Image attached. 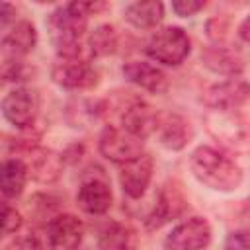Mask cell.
<instances>
[{
	"mask_svg": "<svg viewBox=\"0 0 250 250\" xmlns=\"http://www.w3.org/2000/svg\"><path fill=\"white\" fill-rule=\"evenodd\" d=\"M20 227H21L20 211L16 207L4 203V207H2V230H4V234H14L20 230Z\"/></svg>",
	"mask_w": 250,
	"mask_h": 250,
	"instance_id": "obj_24",
	"label": "cell"
},
{
	"mask_svg": "<svg viewBox=\"0 0 250 250\" xmlns=\"http://www.w3.org/2000/svg\"><path fill=\"white\" fill-rule=\"evenodd\" d=\"M203 8H205V2H199V0H174L172 2V10L182 18L193 16Z\"/></svg>",
	"mask_w": 250,
	"mask_h": 250,
	"instance_id": "obj_26",
	"label": "cell"
},
{
	"mask_svg": "<svg viewBox=\"0 0 250 250\" xmlns=\"http://www.w3.org/2000/svg\"><path fill=\"white\" fill-rule=\"evenodd\" d=\"M92 10H96V4L68 2L59 6L47 18V29L61 59H86L82 57L80 39L88 27V16Z\"/></svg>",
	"mask_w": 250,
	"mask_h": 250,
	"instance_id": "obj_1",
	"label": "cell"
},
{
	"mask_svg": "<svg viewBox=\"0 0 250 250\" xmlns=\"http://www.w3.org/2000/svg\"><path fill=\"white\" fill-rule=\"evenodd\" d=\"M123 76L129 82H133V84H137L143 90H148L152 94H160L168 86L166 74L158 66L145 62V61H131V62L123 64Z\"/></svg>",
	"mask_w": 250,
	"mask_h": 250,
	"instance_id": "obj_17",
	"label": "cell"
},
{
	"mask_svg": "<svg viewBox=\"0 0 250 250\" xmlns=\"http://www.w3.org/2000/svg\"><path fill=\"white\" fill-rule=\"evenodd\" d=\"M35 43H37V31L33 23L27 20L16 21L12 29L6 31L2 37V62L21 61V57L33 51Z\"/></svg>",
	"mask_w": 250,
	"mask_h": 250,
	"instance_id": "obj_11",
	"label": "cell"
},
{
	"mask_svg": "<svg viewBox=\"0 0 250 250\" xmlns=\"http://www.w3.org/2000/svg\"><path fill=\"white\" fill-rule=\"evenodd\" d=\"M143 146L145 139L129 133L123 127L107 125L100 137V152L115 164H125L129 160L139 158L141 154H145Z\"/></svg>",
	"mask_w": 250,
	"mask_h": 250,
	"instance_id": "obj_4",
	"label": "cell"
},
{
	"mask_svg": "<svg viewBox=\"0 0 250 250\" xmlns=\"http://www.w3.org/2000/svg\"><path fill=\"white\" fill-rule=\"evenodd\" d=\"M193 176L211 189L232 191L242 182L240 166L211 146H197L189 156Z\"/></svg>",
	"mask_w": 250,
	"mask_h": 250,
	"instance_id": "obj_2",
	"label": "cell"
},
{
	"mask_svg": "<svg viewBox=\"0 0 250 250\" xmlns=\"http://www.w3.org/2000/svg\"><path fill=\"white\" fill-rule=\"evenodd\" d=\"M225 250H250V230H234L225 240Z\"/></svg>",
	"mask_w": 250,
	"mask_h": 250,
	"instance_id": "obj_25",
	"label": "cell"
},
{
	"mask_svg": "<svg viewBox=\"0 0 250 250\" xmlns=\"http://www.w3.org/2000/svg\"><path fill=\"white\" fill-rule=\"evenodd\" d=\"M186 209H188V199L182 188L176 182H166L156 195V203L150 215L146 217V225L148 229H158L174 219H180L186 213Z\"/></svg>",
	"mask_w": 250,
	"mask_h": 250,
	"instance_id": "obj_8",
	"label": "cell"
},
{
	"mask_svg": "<svg viewBox=\"0 0 250 250\" xmlns=\"http://www.w3.org/2000/svg\"><path fill=\"white\" fill-rule=\"evenodd\" d=\"M78 207L90 215H104L111 207V189L104 178H88L82 182L78 195Z\"/></svg>",
	"mask_w": 250,
	"mask_h": 250,
	"instance_id": "obj_16",
	"label": "cell"
},
{
	"mask_svg": "<svg viewBox=\"0 0 250 250\" xmlns=\"http://www.w3.org/2000/svg\"><path fill=\"white\" fill-rule=\"evenodd\" d=\"M6 250H53L47 229H29L18 236H14Z\"/></svg>",
	"mask_w": 250,
	"mask_h": 250,
	"instance_id": "obj_23",
	"label": "cell"
},
{
	"mask_svg": "<svg viewBox=\"0 0 250 250\" xmlns=\"http://www.w3.org/2000/svg\"><path fill=\"white\" fill-rule=\"evenodd\" d=\"M158 111H154L148 104H145L143 100L135 98L131 104H127L123 107L121 113V127L127 129L129 133L146 139L148 135H152L156 131V123H158Z\"/></svg>",
	"mask_w": 250,
	"mask_h": 250,
	"instance_id": "obj_13",
	"label": "cell"
},
{
	"mask_svg": "<svg viewBox=\"0 0 250 250\" xmlns=\"http://www.w3.org/2000/svg\"><path fill=\"white\" fill-rule=\"evenodd\" d=\"M39 111V98L31 88H16L2 100V113L16 129H29Z\"/></svg>",
	"mask_w": 250,
	"mask_h": 250,
	"instance_id": "obj_6",
	"label": "cell"
},
{
	"mask_svg": "<svg viewBox=\"0 0 250 250\" xmlns=\"http://www.w3.org/2000/svg\"><path fill=\"white\" fill-rule=\"evenodd\" d=\"M250 100V84L240 76H230L225 82L211 86L203 94V102L213 111H234Z\"/></svg>",
	"mask_w": 250,
	"mask_h": 250,
	"instance_id": "obj_9",
	"label": "cell"
},
{
	"mask_svg": "<svg viewBox=\"0 0 250 250\" xmlns=\"http://www.w3.org/2000/svg\"><path fill=\"white\" fill-rule=\"evenodd\" d=\"M164 18V6L162 2L156 0H146V2H131L125 6V20L141 29L154 27L160 23Z\"/></svg>",
	"mask_w": 250,
	"mask_h": 250,
	"instance_id": "obj_20",
	"label": "cell"
},
{
	"mask_svg": "<svg viewBox=\"0 0 250 250\" xmlns=\"http://www.w3.org/2000/svg\"><path fill=\"white\" fill-rule=\"evenodd\" d=\"M203 62L215 70V72H221V74H229V76H234L242 70V59L238 57L236 51H230L227 47H209L205 53H203Z\"/></svg>",
	"mask_w": 250,
	"mask_h": 250,
	"instance_id": "obj_21",
	"label": "cell"
},
{
	"mask_svg": "<svg viewBox=\"0 0 250 250\" xmlns=\"http://www.w3.org/2000/svg\"><path fill=\"white\" fill-rule=\"evenodd\" d=\"M154 135L158 137V143L162 146H166L170 150H180L189 143L191 127L178 113H160Z\"/></svg>",
	"mask_w": 250,
	"mask_h": 250,
	"instance_id": "obj_15",
	"label": "cell"
},
{
	"mask_svg": "<svg viewBox=\"0 0 250 250\" xmlns=\"http://www.w3.org/2000/svg\"><path fill=\"white\" fill-rule=\"evenodd\" d=\"M211 242V227L203 217H189L164 238L168 250H203Z\"/></svg>",
	"mask_w": 250,
	"mask_h": 250,
	"instance_id": "obj_7",
	"label": "cell"
},
{
	"mask_svg": "<svg viewBox=\"0 0 250 250\" xmlns=\"http://www.w3.org/2000/svg\"><path fill=\"white\" fill-rule=\"evenodd\" d=\"M47 234L53 250H76L84 236V225L70 213H59L47 223Z\"/></svg>",
	"mask_w": 250,
	"mask_h": 250,
	"instance_id": "obj_10",
	"label": "cell"
},
{
	"mask_svg": "<svg viewBox=\"0 0 250 250\" xmlns=\"http://www.w3.org/2000/svg\"><path fill=\"white\" fill-rule=\"evenodd\" d=\"M152 178V158L150 154H141L135 160H129L121 164L119 172V184L123 188V193L129 195L131 199L141 197Z\"/></svg>",
	"mask_w": 250,
	"mask_h": 250,
	"instance_id": "obj_12",
	"label": "cell"
},
{
	"mask_svg": "<svg viewBox=\"0 0 250 250\" xmlns=\"http://www.w3.org/2000/svg\"><path fill=\"white\" fill-rule=\"evenodd\" d=\"M51 76L66 90H90L100 82V74L88 62V59H59L51 70Z\"/></svg>",
	"mask_w": 250,
	"mask_h": 250,
	"instance_id": "obj_5",
	"label": "cell"
},
{
	"mask_svg": "<svg viewBox=\"0 0 250 250\" xmlns=\"http://www.w3.org/2000/svg\"><path fill=\"white\" fill-rule=\"evenodd\" d=\"M27 166L23 160L20 158H8L2 164V172H0V188H2V195L6 199H16L18 195H21L25 182H27Z\"/></svg>",
	"mask_w": 250,
	"mask_h": 250,
	"instance_id": "obj_19",
	"label": "cell"
},
{
	"mask_svg": "<svg viewBox=\"0 0 250 250\" xmlns=\"http://www.w3.org/2000/svg\"><path fill=\"white\" fill-rule=\"evenodd\" d=\"M238 35H240L242 41L250 43V16L240 23V27H238Z\"/></svg>",
	"mask_w": 250,
	"mask_h": 250,
	"instance_id": "obj_27",
	"label": "cell"
},
{
	"mask_svg": "<svg viewBox=\"0 0 250 250\" xmlns=\"http://www.w3.org/2000/svg\"><path fill=\"white\" fill-rule=\"evenodd\" d=\"M117 49V33L111 25H98L88 39V53L92 57H107Z\"/></svg>",
	"mask_w": 250,
	"mask_h": 250,
	"instance_id": "obj_22",
	"label": "cell"
},
{
	"mask_svg": "<svg viewBox=\"0 0 250 250\" xmlns=\"http://www.w3.org/2000/svg\"><path fill=\"white\" fill-rule=\"evenodd\" d=\"M98 250H137V234L125 223H107L100 230Z\"/></svg>",
	"mask_w": 250,
	"mask_h": 250,
	"instance_id": "obj_18",
	"label": "cell"
},
{
	"mask_svg": "<svg viewBox=\"0 0 250 250\" xmlns=\"http://www.w3.org/2000/svg\"><path fill=\"white\" fill-rule=\"evenodd\" d=\"M145 51L156 62H162L168 66H178L188 59V55L191 51V41L182 27L168 25L150 35Z\"/></svg>",
	"mask_w": 250,
	"mask_h": 250,
	"instance_id": "obj_3",
	"label": "cell"
},
{
	"mask_svg": "<svg viewBox=\"0 0 250 250\" xmlns=\"http://www.w3.org/2000/svg\"><path fill=\"white\" fill-rule=\"evenodd\" d=\"M25 152H27V158L23 162H25L27 172L33 180H37L41 184H53L61 176L64 156H59L57 152L47 150V148H39V146H33Z\"/></svg>",
	"mask_w": 250,
	"mask_h": 250,
	"instance_id": "obj_14",
	"label": "cell"
}]
</instances>
